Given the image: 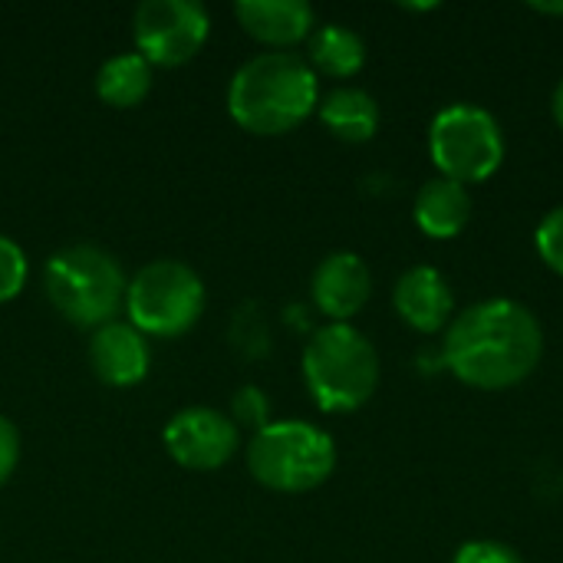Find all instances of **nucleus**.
<instances>
[{
    "mask_svg": "<svg viewBox=\"0 0 563 563\" xmlns=\"http://www.w3.org/2000/svg\"><path fill=\"white\" fill-rule=\"evenodd\" d=\"M544 360V327L531 307L492 297L452 317L442 340L445 369L485 393L521 386Z\"/></svg>",
    "mask_w": 563,
    "mask_h": 563,
    "instance_id": "1",
    "label": "nucleus"
},
{
    "mask_svg": "<svg viewBox=\"0 0 563 563\" xmlns=\"http://www.w3.org/2000/svg\"><path fill=\"white\" fill-rule=\"evenodd\" d=\"M224 102L244 132L284 135L317 112L320 79L300 53L271 49L234 69Z\"/></svg>",
    "mask_w": 563,
    "mask_h": 563,
    "instance_id": "2",
    "label": "nucleus"
},
{
    "mask_svg": "<svg viewBox=\"0 0 563 563\" xmlns=\"http://www.w3.org/2000/svg\"><path fill=\"white\" fill-rule=\"evenodd\" d=\"M300 373L310 399L323 412H356L379 386V353L353 323H323L310 333Z\"/></svg>",
    "mask_w": 563,
    "mask_h": 563,
    "instance_id": "3",
    "label": "nucleus"
},
{
    "mask_svg": "<svg viewBox=\"0 0 563 563\" xmlns=\"http://www.w3.org/2000/svg\"><path fill=\"white\" fill-rule=\"evenodd\" d=\"M129 277L122 264L96 244H69L43 264V290L53 310L82 330H99L125 307Z\"/></svg>",
    "mask_w": 563,
    "mask_h": 563,
    "instance_id": "4",
    "label": "nucleus"
},
{
    "mask_svg": "<svg viewBox=\"0 0 563 563\" xmlns=\"http://www.w3.org/2000/svg\"><path fill=\"white\" fill-rule=\"evenodd\" d=\"M336 468V442L327 429L303 419L267 422L247 442V472L257 485L280 495L320 488Z\"/></svg>",
    "mask_w": 563,
    "mask_h": 563,
    "instance_id": "5",
    "label": "nucleus"
},
{
    "mask_svg": "<svg viewBox=\"0 0 563 563\" xmlns=\"http://www.w3.org/2000/svg\"><path fill=\"white\" fill-rule=\"evenodd\" d=\"M208 303L205 280L185 261H148L125 287V317L142 336L175 340L188 333Z\"/></svg>",
    "mask_w": 563,
    "mask_h": 563,
    "instance_id": "6",
    "label": "nucleus"
},
{
    "mask_svg": "<svg viewBox=\"0 0 563 563\" xmlns=\"http://www.w3.org/2000/svg\"><path fill=\"white\" fill-rule=\"evenodd\" d=\"M429 155L442 178L465 188L492 178L505 162V132L498 119L475 102H452L429 125Z\"/></svg>",
    "mask_w": 563,
    "mask_h": 563,
    "instance_id": "7",
    "label": "nucleus"
},
{
    "mask_svg": "<svg viewBox=\"0 0 563 563\" xmlns=\"http://www.w3.org/2000/svg\"><path fill=\"white\" fill-rule=\"evenodd\" d=\"M211 33V16L198 0H142L132 13L135 53L152 66L188 63Z\"/></svg>",
    "mask_w": 563,
    "mask_h": 563,
    "instance_id": "8",
    "label": "nucleus"
},
{
    "mask_svg": "<svg viewBox=\"0 0 563 563\" xmlns=\"http://www.w3.org/2000/svg\"><path fill=\"white\" fill-rule=\"evenodd\" d=\"M168 455L188 472H214L228 465L241 445V429L228 412L211 406L178 409L162 432Z\"/></svg>",
    "mask_w": 563,
    "mask_h": 563,
    "instance_id": "9",
    "label": "nucleus"
},
{
    "mask_svg": "<svg viewBox=\"0 0 563 563\" xmlns=\"http://www.w3.org/2000/svg\"><path fill=\"white\" fill-rule=\"evenodd\" d=\"M313 303L330 323H350L373 297V274L369 264L353 251H333L327 254L313 277H310Z\"/></svg>",
    "mask_w": 563,
    "mask_h": 563,
    "instance_id": "10",
    "label": "nucleus"
},
{
    "mask_svg": "<svg viewBox=\"0 0 563 563\" xmlns=\"http://www.w3.org/2000/svg\"><path fill=\"white\" fill-rule=\"evenodd\" d=\"M89 369L112 389L139 386L152 369V346L129 320H112L89 336Z\"/></svg>",
    "mask_w": 563,
    "mask_h": 563,
    "instance_id": "11",
    "label": "nucleus"
},
{
    "mask_svg": "<svg viewBox=\"0 0 563 563\" xmlns=\"http://www.w3.org/2000/svg\"><path fill=\"white\" fill-rule=\"evenodd\" d=\"M393 307L406 327L419 333H439L455 317V290L442 271L429 264H416L399 274L393 287Z\"/></svg>",
    "mask_w": 563,
    "mask_h": 563,
    "instance_id": "12",
    "label": "nucleus"
},
{
    "mask_svg": "<svg viewBox=\"0 0 563 563\" xmlns=\"http://www.w3.org/2000/svg\"><path fill=\"white\" fill-rule=\"evenodd\" d=\"M234 16L254 40L274 49L307 40L317 26V13L307 0H238Z\"/></svg>",
    "mask_w": 563,
    "mask_h": 563,
    "instance_id": "13",
    "label": "nucleus"
},
{
    "mask_svg": "<svg viewBox=\"0 0 563 563\" xmlns=\"http://www.w3.org/2000/svg\"><path fill=\"white\" fill-rule=\"evenodd\" d=\"M412 218H416L419 231H426L429 238H439V241L455 238L465 231V224L472 218V195L462 181L435 175L416 191Z\"/></svg>",
    "mask_w": 563,
    "mask_h": 563,
    "instance_id": "14",
    "label": "nucleus"
},
{
    "mask_svg": "<svg viewBox=\"0 0 563 563\" xmlns=\"http://www.w3.org/2000/svg\"><path fill=\"white\" fill-rule=\"evenodd\" d=\"M320 122L343 142H369L379 129V102L360 86H336L317 102Z\"/></svg>",
    "mask_w": 563,
    "mask_h": 563,
    "instance_id": "15",
    "label": "nucleus"
},
{
    "mask_svg": "<svg viewBox=\"0 0 563 563\" xmlns=\"http://www.w3.org/2000/svg\"><path fill=\"white\" fill-rule=\"evenodd\" d=\"M307 63L313 66V73L350 79L366 63V43L346 23H320L307 36Z\"/></svg>",
    "mask_w": 563,
    "mask_h": 563,
    "instance_id": "16",
    "label": "nucleus"
},
{
    "mask_svg": "<svg viewBox=\"0 0 563 563\" xmlns=\"http://www.w3.org/2000/svg\"><path fill=\"white\" fill-rule=\"evenodd\" d=\"M152 63L142 53H115L96 69V96L106 106L132 109L152 92Z\"/></svg>",
    "mask_w": 563,
    "mask_h": 563,
    "instance_id": "17",
    "label": "nucleus"
},
{
    "mask_svg": "<svg viewBox=\"0 0 563 563\" xmlns=\"http://www.w3.org/2000/svg\"><path fill=\"white\" fill-rule=\"evenodd\" d=\"M231 422L238 429H251V432H261L267 422H271V402H267V393L261 386H241L234 396H231Z\"/></svg>",
    "mask_w": 563,
    "mask_h": 563,
    "instance_id": "18",
    "label": "nucleus"
},
{
    "mask_svg": "<svg viewBox=\"0 0 563 563\" xmlns=\"http://www.w3.org/2000/svg\"><path fill=\"white\" fill-rule=\"evenodd\" d=\"M26 274H30L26 251L13 238L0 234V303L13 300L26 287Z\"/></svg>",
    "mask_w": 563,
    "mask_h": 563,
    "instance_id": "19",
    "label": "nucleus"
},
{
    "mask_svg": "<svg viewBox=\"0 0 563 563\" xmlns=\"http://www.w3.org/2000/svg\"><path fill=\"white\" fill-rule=\"evenodd\" d=\"M534 244H538L541 261H544L554 274H561L563 277V205L551 208V211L541 218V224H538V231H534Z\"/></svg>",
    "mask_w": 563,
    "mask_h": 563,
    "instance_id": "20",
    "label": "nucleus"
},
{
    "mask_svg": "<svg viewBox=\"0 0 563 563\" xmlns=\"http://www.w3.org/2000/svg\"><path fill=\"white\" fill-rule=\"evenodd\" d=\"M452 563H525L521 554L501 541H468L455 551Z\"/></svg>",
    "mask_w": 563,
    "mask_h": 563,
    "instance_id": "21",
    "label": "nucleus"
},
{
    "mask_svg": "<svg viewBox=\"0 0 563 563\" xmlns=\"http://www.w3.org/2000/svg\"><path fill=\"white\" fill-rule=\"evenodd\" d=\"M20 449H23L20 429L7 416H0V488L13 478V472L20 465Z\"/></svg>",
    "mask_w": 563,
    "mask_h": 563,
    "instance_id": "22",
    "label": "nucleus"
},
{
    "mask_svg": "<svg viewBox=\"0 0 563 563\" xmlns=\"http://www.w3.org/2000/svg\"><path fill=\"white\" fill-rule=\"evenodd\" d=\"M531 10L538 13H554V16H563V0H534Z\"/></svg>",
    "mask_w": 563,
    "mask_h": 563,
    "instance_id": "23",
    "label": "nucleus"
},
{
    "mask_svg": "<svg viewBox=\"0 0 563 563\" xmlns=\"http://www.w3.org/2000/svg\"><path fill=\"white\" fill-rule=\"evenodd\" d=\"M554 119H558V125L563 129V79L558 82V89H554Z\"/></svg>",
    "mask_w": 563,
    "mask_h": 563,
    "instance_id": "24",
    "label": "nucleus"
},
{
    "mask_svg": "<svg viewBox=\"0 0 563 563\" xmlns=\"http://www.w3.org/2000/svg\"><path fill=\"white\" fill-rule=\"evenodd\" d=\"M406 10H435L439 3H402Z\"/></svg>",
    "mask_w": 563,
    "mask_h": 563,
    "instance_id": "25",
    "label": "nucleus"
}]
</instances>
